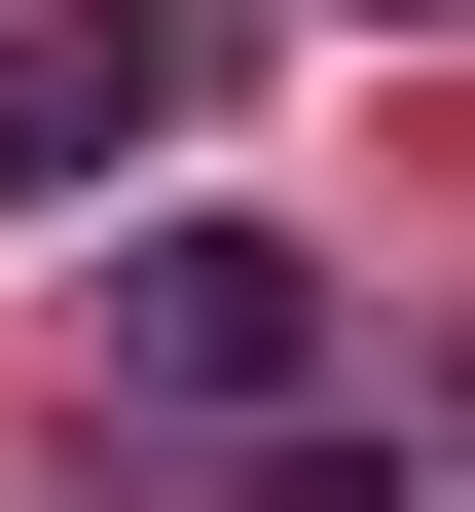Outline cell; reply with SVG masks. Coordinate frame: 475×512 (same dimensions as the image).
Listing matches in <instances>:
<instances>
[{"mask_svg":"<svg viewBox=\"0 0 475 512\" xmlns=\"http://www.w3.org/2000/svg\"><path fill=\"white\" fill-rule=\"evenodd\" d=\"M183 110H220V0H37V37H0V183H37V220L183 183Z\"/></svg>","mask_w":475,"mask_h":512,"instance_id":"1","label":"cell"},{"mask_svg":"<svg viewBox=\"0 0 475 512\" xmlns=\"http://www.w3.org/2000/svg\"><path fill=\"white\" fill-rule=\"evenodd\" d=\"M110 403H183V439H256V403H293V366H329V293H293V256H256V220H147V256H110Z\"/></svg>","mask_w":475,"mask_h":512,"instance_id":"2","label":"cell"},{"mask_svg":"<svg viewBox=\"0 0 475 512\" xmlns=\"http://www.w3.org/2000/svg\"><path fill=\"white\" fill-rule=\"evenodd\" d=\"M220 512H402V439H329V403H256V439H220Z\"/></svg>","mask_w":475,"mask_h":512,"instance_id":"3","label":"cell"},{"mask_svg":"<svg viewBox=\"0 0 475 512\" xmlns=\"http://www.w3.org/2000/svg\"><path fill=\"white\" fill-rule=\"evenodd\" d=\"M439 439H475V366H439Z\"/></svg>","mask_w":475,"mask_h":512,"instance_id":"4","label":"cell"}]
</instances>
